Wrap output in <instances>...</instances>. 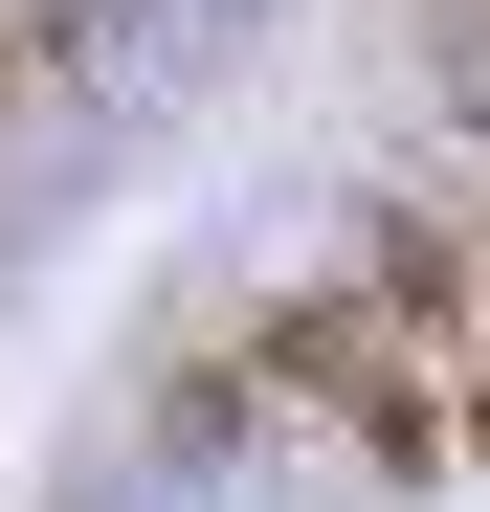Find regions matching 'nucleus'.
<instances>
[{
  "label": "nucleus",
  "mask_w": 490,
  "mask_h": 512,
  "mask_svg": "<svg viewBox=\"0 0 490 512\" xmlns=\"http://www.w3.org/2000/svg\"><path fill=\"white\" fill-rule=\"evenodd\" d=\"M245 379H290V401L335 423L357 468H446V446H468L446 357H424V334H401L379 290H268V312H245Z\"/></svg>",
  "instance_id": "f257e3e1"
},
{
  "label": "nucleus",
  "mask_w": 490,
  "mask_h": 512,
  "mask_svg": "<svg viewBox=\"0 0 490 512\" xmlns=\"http://www.w3.org/2000/svg\"><path fill=\"white\" fill-rule=\"evenodd\" d=\"M424 45H446V67H490V0H424Z\"/></svg>",
  "instance_id": "f03ea898"
},
{
  "label": "nucleus",
  "mask_w": 490,
  "mask_h": 512,
  "mask_svg": "<svg viewBox=\"0 0 490 512\" xmlns=\"http://www.w3.org/2000/svg\"><path fill=\"white\" fill-rule=\"evenodd\" d=\"M23 67H45V45H23V23H0V112H23Z\"/></svg>",
  "instance_id": "7ed1b4c3"
}]
</instances>
